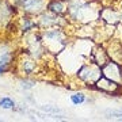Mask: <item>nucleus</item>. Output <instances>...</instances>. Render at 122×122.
Masks as SVG:
<instances>
[{
	"instance_id": "nucleus-1",
	"label": "nucleus",
	"mask_w": 122,
	"mask_h": 122,
	"mask_svg": "<svg viewBox=\"0 0 122 122\" xmlns=\"http://www.w3.org/2000/svg\"><path fill=\"white\" fill-rule=\"evenodd\" d=\"M100 10L102 8L94 5V3H90L87 0H68L66 15L73 22L90 23L99 19Z\"/></svg>"
},
{
	"instance_id": "nucleus-2",
	"label": "nucleus",
	"mask_w": 122,
	"mask_h": 122,
	"mask_svg": "<svg viewBox=\"0 0 122 122\" xmlns=\"http://www.w3.org/2000/svg\"><path fill=\"white\" fill-rule=\"evenodd\" d=\"M39 31H41L42 44L48 53L58 54L68 46V35L61 27H53V29H46V30Z\"/></svg>"
},
{
	"instance_id": "nucleus-3",
	"label": "nucleus",
	"mask_w": 122,
	"mask_h": 122,
	"mask_svg": "<svg viewBox=\"0 0 122 122\" xmlns=\"http://www.w3.org/2000/svg\"><path fill=\"white\" fill-rule=\"evenodd\" d=\"M14 64H15V69H16L18 73L25 75V76L35 75V72L38 71V60L33 58L23 50H20L16 54V58H15Z\"/></svg>"
},
{
	"instance_id": "nucleus-4",
	"label": "nucleus",
	"mask_w": 122,
	"mask_h": 122,
	"mask_svg": "<svg viewBox=\"0 0 122 122\" xmlns=\"http://www.w3.org/2000/svg\"><path fill=\"white\" fill-rule=\"evenodd\" d=\"M49 0H14L12 4L16 7L18 11L30 16H38L41 12L46 10Z\"/></svg>"
},
{
	"instance_id": "nucleus-5",
	"label": "nucleus",
	"mask_w": 122,
	"mask_h": 122,
	"mask_svg": "<svg viewBox=\"0 0 122 122\" xmlns=\"http://www.w3.org/2000/svg\"><path fill=\"white\" fill-rule=\"evenodd\" d=\"M102 76V66L91 60L90 64H83L77 69V77L86 84H91V87L99 80Z\"/></svg>"
},
{
	"instance_id": "nucleus-6",
	"label": "nucleus",
	"mask_w": 122,
	"mask_h": 122,
	"mask_svg": "<svg viewBox=\"0 0 122 122\" xmlns=\"http://www.w3.org/2000/svg\"><path fill=\"white\" fill-rule=\"evenodd\" d=\"M65 16H58L56 14L50 12L48 10H45L44 12L38 15L37 23H38L39 30H46V29H53V27H61L65 25Z\"/></svg>"
},
{
	"instance_id": "nucleus-7",
	"label": "nucleus",
	"mask_w": 122,
	"mask_h": 122,
	"mask_svg": "<svg viewBox=\"0 0 122 122\" xmlns=\"http://www.w3.org/2000/svg\"><path fill=\"white\" fill-rule=\"evenodd\" d=\"M102 75L122 86V64L121 62L113 61L110 58L105 65L102 66Z\"/></svg>"
},
{
	"instance_id": "nucleus-8",
	"label": "nucleus",
	"mask_w": 122,
	"mask_h": 122,
	"mask_svg": "<svg viewBox=\"0 0 122 122\" xmlns=\"http://www.w3.org/2000/svg\"><path fill=\"white\" fill-rule=\"evenodd\" d=\"M15 29L19 34L22 35H26L31 31H35V30H39L38 29V23L37 20H34L30 15H26V14H22V16H19L15 22Z\"/></svg>"
},
{
	"instance_id": "nucleus-9",
	"label": "nucleus",
	"mask_w": 122,
	"mask_h": 122,
	"mask_svg": "<svg viewBox=\"0 0 122 122\" xmlns=\"http://www.w3.org/2000/svg\"><path fill=\"white\" fill-rule=\"evenodd\" d=\"M92 88H96L98 91L105 92V94H115V92L121 91L122 86L118 84V83H115V81H113V80H110V79H107L106 76L102 75V76L99 77V80L92 86Z\"/></svg>"
},
{
	"instance_id": "nucleus-10",
	"label": "nucleus",
	"mask_w": 122,
	"mask_h": 122,
	"mask_svg": "<svg viewBox=\"0 0 122 122\" xmlns=\"http://www.w3.org/2000/svg\"><path fill=\"white\" fill-rule=\"evenodd\" d=\"M46 10L58 16H65L68 10V0H49Z\"/></svg>"
},
{
	"instance_id": "nucleus-11",
	"label": "nucleus",
	"mask_w": 122,
	"mask_h": 122,
	"mask_svg": "<svg viewBox=\"0 0 122 122\" xmlns=\"http://www.w3.org/2000/svg\"><path fill=\"white\" fill-rule=\"evenodd\" d=\"M121 14L115 12L114 10L111 8H102L100 10V15H99V19L102 20H105L106 23H109V25H117L118 22H121V18H119Z\"/></svg>"
},
{
	"instance_id": "nucleus-12",
	"label": "nucleus",
	"mask_w": 122,
	"mask_h": 122,
	"mask_svg": "<svg viewBox=\"0 0 122 122\" xmlns=\"http://www.w3.org/2000/svg\"><path fill=\"white\" fill-rule=\"evenodd\" d=\"M69 99H71V102H72L73 106H81L87 102V96H86L84 92L79 91V92H73V94L69 96Z\"/></svg>"
},
{
	"instance_id": "nucleus-13",
	"label": "nucleus",
	"mask_w": 122,
	"mask_h": 122,
	"mask_svg": "<svg viewBox=\"0 0 122 122\" xmlns=\"http://www.w3.org/2000/svg\"><path fill=\"white\" fill-rule=\"evenodd\" d=\"M15 106H16V102H15L11 96H1V98H0V109L12 110L14 111Z\"/></svg>"
},
{
	"instance_id": "nucleus-14",
	"label": "nucleus",
	"mask_w": 122,
	"mask_h": 122,
	"mask_svg": "<svg viewBox=\"0 0 122 122\" xmlns=\"http://www.w3.org/2000/svg\"><path fill=\"white\" fill-rule=\"evenodd\" d=\"M37 86V81L33 80V79H29V77H25V79H20L19 80V87L22 91H29V90H33V88Z\"/></svg>"
},
{
	"instance_id": "nucleus-15",
	"label": "nucleus",
	"mask_w": 122,
	"mask_h": 122,
	"mask_svg": "<svg viewBox=\"0 0 122 122\" xmlns=\"http://www.w3.org/2000/svg\"><path fill=\"white\" fill-rule=\"evenodd\" d=\"M39 111L45 113L46 115H54V114H60L61 113V109H58L57 106H52V105H42L38 107Z\"/></svg>"
},
{
	"instance_id": "nucleus-16",
	"label": "nucleus",
	"mask_w": 122,
	"mask_h": 122,
	"mask_svg": "<svg viewBox=\"0 0 122 122\" xmlns=\"http://www.w3.org/2000/svg\"><path fill=\"white\" fill-rule=\"evenodd\" d=\"M106 114L109 115V118L117 119V121H122V110H107Z\"/></svg>"
},
{
	"instance_id": "nucleus-17",
	"label": "nucleus",
	"mask_w": 122,
	"mask_h": 122,
	"mask_svg": "<svg viewBox=\"0 0 122 122\" xmlns=\"http://www.w3.org/2000/svg\"><path fill=\"white\" fill-rule=\"evenodd\" d=\"M14 111H15V113H20V114L27 113V111H29V110H27V105H26V103H19V105L16 103V106H15Z\"/></svg>"
},
{
	"instance_id": "nucleus-18",
	"label": "nucleus",
	"mask_w": 122,
	"mask_h": 122,
	"mask_svg": "<svg viewBox=\"0 0 122 122\" xmlns=\"http://www.w3.org/2000/svg\"><path fill=\"white\" fill-rule=\"evenodd\" d=\"M10 69H14V65H0V76L7 73Z\"/></svg>"
},
{
	"instance_id": "nucleus-19",
	"label": "nucleus",
	"mask_w": 122,
	"mask_h": 122,
	"mask_svg": "<svg viewBox=\"0 0 122 122\" xmlns=\"http://www.w3.org/2000/svg\"><path fill=\"white\" fill-rule=\"evenodd\" d=\"M119 18H121V20H122V12H121V15H119Z\"/></svg>"
},
{
	"instance_id": "nucleus-20",
	"label": "nucleus",
	"mask_w": 122,
	"mask_h": 122,
	"mask_svg": "<svg viewBox=\"0 0 122 122\" xmlns=\"http://www.w3.org/2000/svg\"><path fill=\"white\" fill-rule=\"evenodd\" d=\"M1 1H3V0H0V5H1Z\"/></svg>"
}]
</instances>
